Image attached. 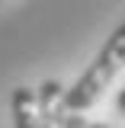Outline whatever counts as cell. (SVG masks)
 Here are the masks:
<instances>
[{
	"label": "cell",
	"instance_id": "cell-1",
	"mask_svg": "<svg viewBox=\"0 0 125 128\" xmlns=\"http://www.w3.org/2000/svg\"><path fill=\"white\" fill-rule=\"evenodd\" d=\"M125 67V22L106 38V45L99 48V54L93 58V64L77 77V83L71 90H64V106L67 112H83L90 109L99 96L106 93L115 74Z\"/></svg>",
	"mask_w": 125,
	"mask_h": 128
},
{
	"label": "cell",
	"instance_id": "cell-2",
	"mask_svg": "<svg viewBox=\"0 0 125 128\" xmlns=\"http://www.w3.org/2000/svg\"><path fill=\"white\" fill-rule=\"evenodd\" d=\"M35 102H39V128H64L67 106H64L61 80H42V86L35 90Z\"/></svg>",
	"mask_w": 125,
	"mask_h": 128
},
{
	"label": "cell",
	"instance_id": "cell-3",
	"mask_svg": "<svg viewBox=\"0 0 125 128\" xmlns=\"http://www.w3.org/2000/svg\"><path fill=\"white\" fill-rule=\"evenodd\" d=\"M13 125L16 128H39V102L35 90L19 83L13 90Z\"/></svg>",
	"mask_w": 125,
	"mask_h": 128
},
{
	"label": "cell",
	"instance_id": "cell-4",
	"mask_svg": "<svg viewBox=\"0 0 125 128\" xmlns=\"http://www.w3.org/2000/svg\"><path fill=\"white\" fill-rule=\"evenodd\" d=\"M64 128H87V118H83L80 112H67V118H64Z\"/></svg>",
	"mask_w": 125,
	"mask_h": 128
},
{
	"label": "cell",
	"instance_id": "cell-5",
	"mask_svg": "<svg viewBox=\"0 0 125 128\" xmlns=\"http://www.w3.org/2000/svg\"><path fill=\"white\" fill-rule=\"evenodd\" d=\"M115 109L125 112V90H119V96H115Z\"/></svg>",
	"mask_w": 125,
	"mask_h": 128
},
{
	"label": "cell",
	"instance_id": "cell-6",
	"mask_svg": "<svg viewBox=\"0 0 125 128\" xmlns=\"http://www.w3.org/2000/svg\"><path fill=\"white\" fill-rule=\"evenodd\" d=\"M87 128H109V125H99V122H87Z\"/></svg>",
	"mask_w": 125,
	"mask_h": 128
}]
</instances>
